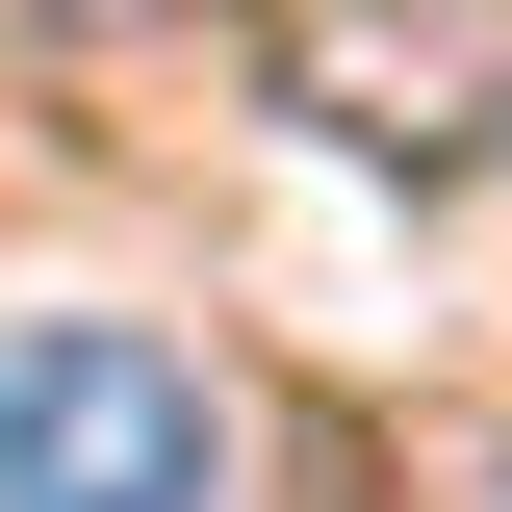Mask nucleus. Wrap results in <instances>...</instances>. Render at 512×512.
<instances>
[{
	"instance_id": "obj_1",
	"label": "nucleus",
	"mask_w": 512,
	"mask_h": 512,
	"mask_svg": "<svg viewBox=\"0 0 512 512\" xmlns=\"http://www.w3.org/2000/svg\"><path fill=\"white\" fill-rule=\"evenodd\" d=\"M205 461H231V410L180 333H128V308L0 333V512H205Z\"/></svg>"
},
{
	"instance_id": "obj_2",
	"label": "nucleus",
	"mask_w": 512,
	"mask_h": 512,
	"mask_svg": "<svg viewBox=\"0 0 512 512\" xmlns=\"http://www.w3.org/2000/svg\"><path fill=\"white\" fill-rule=\"evenodd\" d=\"M461 512H512V436H487V461H461Z\"/></svg>"
}]
</instances>
